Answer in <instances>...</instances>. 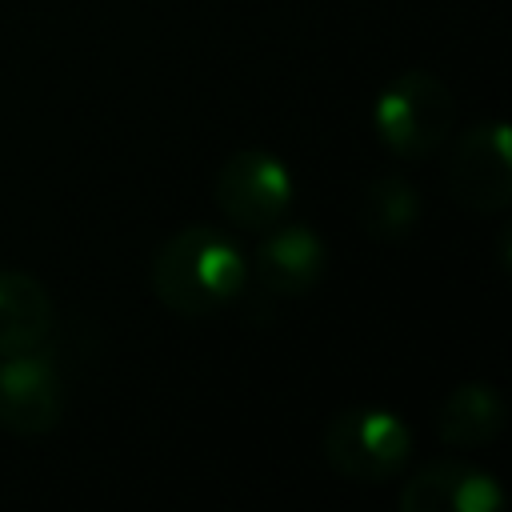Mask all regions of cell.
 <instances>
[{"instance_id":"1","label":"cell","mask_w":512,"mask_h":512,"mask_svg":"<svg viewBox=\"0 0 512 512\" xmlns=\"http://www.w3.org/2000/svg\"><path fill=\"white\" fill-rule=\"evenodd\" d=\"M248 284V260L224 232L208 224L180 228L152 260V292L176 316H208L236 300Z\"/></svg>"},{"instance_id":"2","label":"cell","mask_w":512,"mask_h":512,"mask_svg":"<svg viewBox=\"0 0 512 512\" xmlns=\"http://www.w3.org/2000/svg\"><path fill=\"white\" fill-rule=\"evenodd\" d=\"M456 120L452 92L432 72H400L388 88H380L372 124L380 144L400 160H424L432 156Z\"/></svg>"},{"instance_id":"3","label":"cell","mask_w":512,"mask_h":512,"mask_svg":"<svg viewBox=\"0 0 512 512\" xmlns=\"http://www.w3.org/2000/svg\"><path fill=\"white\" fill-rule=\"evenodd\" d=\"M320 448L344 480L384 484L408 464L412 432L388 408H344L328 420Z\"/></svg>"},{"instance_id":"4","label":"cell","mask_w":512,"mask_h":512,"mask_svg":"<svg viewBox=\"0 0 512 512\" xmlns=\"http://www.w3.org/2000/svg\"><path fill=\"white\" fill-rule=\"evenodd\" d=\"M216 204L232 224L268 232L292 204V172L268 148H240L216 172Z\"/></svg>"},{"instance_id":"5","label":"cell","mask_w":512,"mask_h":512,"mask_svg":"<svg viewBox=\"0 0 512 512\" xmlns=\"http://www.w3.org/2000/svg\"><path fill=\"white\" fill-rule=\"evenodd\" d=\"M448 192L468 212H504L512 200V160L508 124L484 120L468 128L448 160Z\"/></svg>"},{"instance_id":"6","label":"cell","mask_w":512,"mask_h":512,"mask_svg":"<svg viewBox=\"0 0 512 512\" xmlns=\"http://www.w3.org/2000/svg\"><path fill=\"white\" fill-rule=\"evenodd\" d=\"M0 428L16 436H44L64 416V384L56 360L40 348L0 356Z\"/></svg>"},{"instance_id":"7","label":"cell","mask_w":512,"mask_h":512,"mask_svg":"<svg viewBox=\"0 0 512 512\" xmlns=\"http://www.w3.org/2000/svg\"><path fill=\"white\" fill-rule=\"evenodd\" d=\"M400 508L404 512H500L504 488L492 472L476 464L436 460L404 480Z\"/></svg>"},{"instance_id":"8","label":"cell","mask_w":512,"mask_h":512,"mask_svg":"<svg viewBox=\"0 0 512 512\" xmlns=\"http://www.w3.org/2000/svg\"><path fill=\"white\" fill-rule=\"evenodd\" d=\"M324 276V240L308 224L268 228L256 248V280L272 296H304Z\"/></svg>"},{"instance_id":"9","label":"cell","mask_w":512,"mask_h":512,"mask_svg":"<svg viewBox=\"0 0 512 512\" xmlns=\"http://www.w3.org/2000/svg\"><path fill=\"white\" fill-rule=\"evenodd\" d=\"M52 332V296L36 276L0 272V356L40 348Z\"/></svg>"},{"instance_id":"10","label":"cell","mask_w":512,"mask_h":512,"mask_svg":"<svg viewBox=\"0 0 512 512\" xmlns=\"http://www.w3.org/2000/svg\"><path fill=\"white\" fill-rule=\"evenodd\" d=\"M504 420H508L504 396L484 380H468L456 384L440 404V440L452 448H480L500 436Z\"/></svg>"},{"instance_id":"11","label":"cell","mask_w":512,"mask_h":512,"mask_svg":"<svg viewBox=\"0 0 512 512\" xmlns=\"http://www.w3.org/2000/svg\"><path fill=\"white\" fill-rule=\"evenodd\" d=\"M420 220V196L400 176H376L356 196V224L372 240H400Z\"/></svg>"}]
</instances>
